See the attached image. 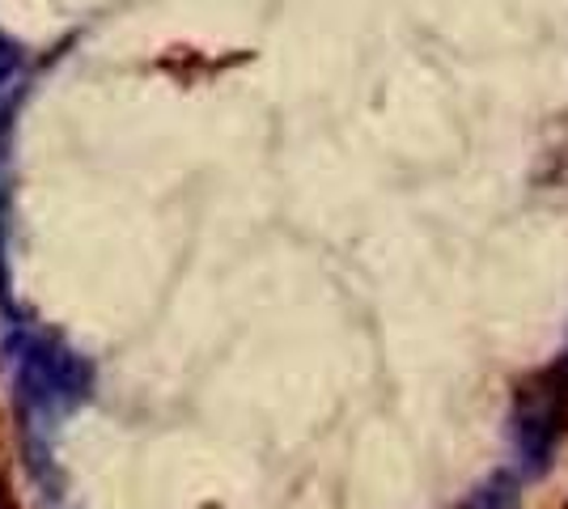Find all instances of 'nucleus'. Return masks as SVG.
<instances>
[{"mask_svg": "<svg viewBox=\"0 0 568 509\" xmlns=\"http://www.w3.org/2000/svg\"><path fill=\"white\" fill-rule=\"evenodd\" d=\"M13 77H18V51L9 39H0V85H13Z\"/></svg>", "mask_w": 568, "mask_h": 509, "instance_id": "2", "label": "nucleus"}, {"mask_svg": "<svg viewBox=\"0 0 568 509\" xmlns=\"http://www.w3.org/2000/svg\"><path fill=\"white\" fill-rule=\"evenodd\" d=\"M458 509H518V480H514V471H493L488 480H479Z\"/></svg>", "mask_w": 568, "mask_h": 509, "instance_id": "1", "label": "nucleus"}]
</instances>
